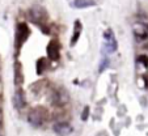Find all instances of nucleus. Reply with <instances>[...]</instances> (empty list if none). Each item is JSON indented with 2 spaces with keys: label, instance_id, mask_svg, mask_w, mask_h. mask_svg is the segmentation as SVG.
<instances>
[{
  "label": "nucleus",
  "instance_id": "20e7f679",
  "mask_svg": "<svg viewBox=\"0 0 148 136\" xmlns=\"http://www.w3.org/2000/svg\"><path fill=\"white\" fill-rule=\"evenodd\" d=\"M29 34H30V30H29L28 25H26L25 22L18 24V26H17V31H16V44L17 46L23 44L24 42L28 39Z\"/></svg>",
  "mask_w": 148,
  "mask_h": 136
},
{
  "label": "nucleus",
  "instance_id": "1a4fd4ad",
  "mask_svg": "<svg viewBox=\"0 0 148 136\" xmlns=\"http://www.w3.org/2000/svg\"><path fill=\"white\" fill-rule=\"evenodd\" d=\"M14 84L16 85H21L24 83V75H23V66L16 62L14 63Z\"/></svg>",
  "mask_w": 148,
  "mask_h": 136
},
{
  "label": "nucleus",
  "instance_id": "f03ea898",
  "mask_svg": "<svg viewBox=\"0 0 148 136\" xmlns=\"http://www.w3.org/2000/svg\"><path fill=\"white\" fill-rule=\"evenodd\" d=\"M50 101L54 106H64L70 101V94L64 88H56L50 96Z\"/></svg>",
  "mask_w": 148,
  "mask_h": 136
},
{
  "label": "nucleus",
  "instance_id": "39448f33",
  "mask_svg": "<svg viewBox=\"0 0 148 136\" xmlns=\"http://www.w3.org/2000/svg\"><path fill=\"white\" fill-rule=\"evenodd\" d=\"M47 56L51 59V60H58L60 58V44L56 39H53L50 41L47 46Z\"/></svg>",
  "mask_w": 148,
  "mask_h": 136
},
{
  "label": "nucleus",
  "instance_id": "f3484780",
  "mask_svg": "<svg viewBox=\"0 0 148 136\" xmlns=\"http://www.w3.org/2000/svg\"><path fill=\"white\" fill-rule=\"evenodd\" d=\"M145 28H147V29H148V25H145Z\"/></svg>",
  "mask_w": 148,
  "mask_h": 136
},
{
  "label": "nucleus",
  "instance_id": "2eb2a0df",
  "mask_svg": "<svg viewBox=\"0 0 148 136\" xmlns=\"http://www.w3.org/2000/svg\"><path fill=\"white\" fill-rule=\"evenodd\" d=\"M108 66H109V59H106V60H103V64L100 67V71H101V72H102L103 68H105V67H108Z\"/></svg>",
  "mask_w": 148,
  "mask_h": 136
},
{
  "label": "nucleus",
  "instance_id": "6e6552de",
  "mask_svg": "<svg viewBox=\"0 0 148 136\" xmlns=\"http://www.w3.org/2000/svg\"><path fill=\"white\" fill-rule=\"evenodd\" d=\"M53 130L55 131L58 135L60 136H66V135H70L72 132V127L68 124L67 122H58L53 126Z\"/></svg>",
  "mask_w": 148,
  "mask_h": 136
},
{
  "label": "nucleus",
  "instance_id": "dca6fc26",
  "mask_svg": "<svg viewBox=\"0 0 148 136\" xmlns=\"http://www.w3.org/2000/svg\"><path fill=\"white\" fill-rule=\"evenodd\" d=\"M3 120H4V114H3V110L0 109V128L3 127Z\"/></svg>",
  "mask_w": 148,
  "mask_h": 136
},
{
  "label": "nucleus",
  "instance_id": "ddd939ff",
  "mask_svg": "<svg viewBox=\"0 0 148 136\" xmlns=\"http://www.w3.org/2000/svg\"><path fill=\"white\" fill-rule=\"evenodd\" d=\"M135 36H136V38H139V39H145L148 37V34L145 33V31H138V30H135Z\"/></svg>",
  "mask_w": 148,
  "mask_h": 136
},
{
  "label": "nucleus",
  "instance_id": "7ed1b4c3",
  "mask_svg": "<svg viewBox=\"0 0 148 136\" xmlns=\"http://www.w3.org/2000/svg\"><path fill=\"white\" fill-rule=\"evenodd\" d=\"M28 17L34 24H42V22H46V20H47V13H46L45 8H42V7H33L29 9Z\"/></svg>",
  "mask_w": 148,
  "mask_h": 136
},
{
  "label": "nucleus",
  "instance_id": "f257e3e1",
  "mask_svg": "<svg viewBox=\"0 0 148 136\" xmlns=\"http://www.w3.org/2000/svg\"><path fill=\"white\" fill-rule=\"evenodd\" d=\"M47 118H49L47 110L45 107H42V106H37V107L30 110V113L28 115V122L34 127H41L47 120Z\"/></svg>",
  "mask_w": 148,
  "mask_h": 136
},
{
  "label": "nucleus",
  "instance_id": "9d476101",
  "mask_svg": "<svg viewBox=\"0 0 148 136\" xmlns=\"http://www.w3.org/2000/svg\"><path fill=\"white\" fill-rule=\"evenodd\" d=\"M95 4L96 3L93 0H75L73 1V5L76 8H87V7H93Z\"/></svg>",
  "mask_w": 148,
  "mask_h": 136
},
{
  "label": "nucleus",
  "instance_id": "9b49d317",
  "mask_svg": "<svg viewBox=\"0 0 148 136\" xmlns=\"http://www.w3.org/2000/svg\"><path fill=\"white\" fill-rule=\"evenodd\" d=\"M46 68H47V62H46V59L41 58L38 62H37V72L41 75V73L45 72Z\"/></svg>",
  "mask_w": 148,
  "mask_h": 136
},
{
  "label": "nucleus",
  "instance_id": "a211bd4d",
  "mask_svg": "<svg viewBox=\"0 0 148 136\" xmlns=\"http://www.w3.org/2000/svg\"><path fill=\"white\" fill-rule=\"evenodd\" d=\"M0 136H1V135H0Z\"/></svg>",
  "mask_w": 148,
  "mask_h": 136
},
{
  "label": "nucleus",
  "instance_id": "0eeeda50",
  "mask_svg": "<svg viewBox=\"0 0 148 136\" xmlns=\"http://www.w3.org/2000/svg\"><path fill=\"white\" fill-rule=\"evenodd\" d=\"M103 37H105V43H106V47L109 50V53H114L117 50L118 44H117V41H115V37L113 34V31L110 29H108L105 33H103Z\"/></svg>",
  "mask_w": 148,
  "mask_h": 136
},
{
  "label": "nucleus",
  "instance_id": "f8f14e48",
  "mask_svg": "<svg viewBox=\"0 0 148 136\" xmlns=\"http://www.w3.org/2000/svg\"><path fill=\"white\" fill-rule=\"evenodd\" d=\"M138 60H139L144 67H148V56H145V55H139V56H138Z\"/></svg>",
  "mask_w": 148,
  "mask_h": 136
},
{
  "label": "nucleus",
  "instance_id": "423d86ee",
  "mask_svg": "<svg viewBox=\"0 0 148 136\" xmlns=\"http://www.w3.org/2000/svg\"><path fill=\"white\" fill-rule=\"evenodd\" d=\"M26 105V97H25V92L23 89H17L13 94V106L17 110L24 109Z\"/></svg>",
  "mask_w": 148,
  "mask_h": 136
},
{
  "label": "nucleus",
  "instance_id": "4468645a",
  "mask_svg": "<svg viewBox=\"0 0 148 136\" xmlns=\"http://www.w3.org/2000/svg\"><path fill=\"white\" fill-rule=\"evenodd\" d=\"M88 113H89V107H85L84 109V113H83V117H81V119L85 120L88 118Z\"/></svg>",
  "mask_w": 148,
  "mask_h": 136
}]
</instances>
